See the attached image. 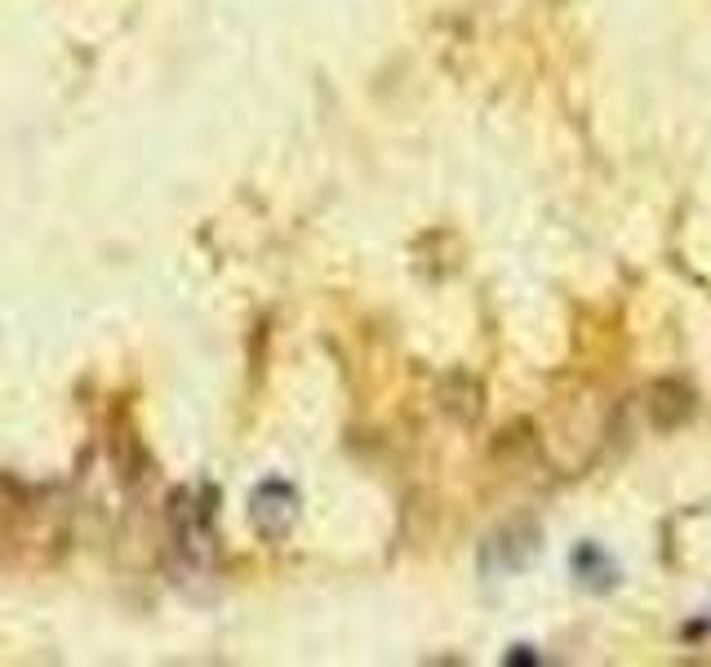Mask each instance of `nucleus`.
I'll list each match as a JSON object with an SVG mask.
<instances>
[{
	"label": "nucleus",
	"mask_w": 711,
	"mask_h": 667,
	"mask_svg": "<svg viewBox=\"0 0 711 667\" xmlns=\"http://www.w3.org/2000/svg\"><path fill=\"white\" fill-rule=\"evenodd\" d=\"M538 547H543L538 521L534 516H516L499 534H490V543L481 547V570H490V575H516V570H525L534 561Z\"/></svg>",
	"instance_id": "f257e3e1"
},
{
	"label": "nucleus",
	"mask_w": 711,
	"mask_h": 667,
	"mask_svg": "<svg viewBox=\"0 0 711 667\" xmlns=\"http://www.w3.org/2000/svg\"><path fill=\"white\" fill-rule=\"evenodd\" d=\"M693 409H698V392L676 374L654 379L649 392H645V414L658 431H680L693 418Z\"/></svg>",
	"instance_id": "f03ea898"
},
{
	"label": "nucleus",
	"mask_w": 711,
	"mask_h": 667,
	"mask_svg": "<svg viewBox=\"0 0 711 667\" xmlns=\"http://www.w3.org/2000/svg\"><path fill=\"white\" fill-rule=\"evenodd\" d=\"M440 414L453 418L458 427L481 423V414H485V383L477 374H467V370H453L440 383Z\"/></svg>",
	"instance_id": "7ed1b4c3"
},
{
	"label": "nucleus",
	"mask_w": 711,
	"mask_h": 667,
	"mask_svg": "<svg viewBox=\"0 0 711 667\" xmlns=\"http://www.w3.org/2000/svg\"><path fill=\"white\" fill-rule=\"evenodd\" d=\"M490 459L503 463V468H512V472L525 468V463H534L538 459V427H534V418L503 423L499 436L490 440Z\"/></svg>",
	"instance_id": "20e7f679"
},
{
	"label": "nucleus",
	"mask_w": 711,
	"mask_h": 667,
	"mask_svg": "<svg viewBox=\"0 0 711 667\" xmlns=\"http://www.w3.org/2000/svg\"><path fill=\"white\" fill-rule=\"evenodd\" d=\"M573 575L582 579V588H597V592H610L619 583V566L605 556L601 543H578L573 547Z\"/></svg>",
	"instance_id": "39448f33"
},
{
	"label": "nucleus",
	"mask_w": 711,
	"mask_h": 667,
	"mask_svg": "<svg viewBox=\"0 0 711 667\" xmlns=\"http://www.w3.org/2000/svg\"><path fill=\"white\" fill-rule=\"evenodd\" d=\"M254 521H259L267 534H285V529L294 525V490L267 485V490L254 499Z\"/></svg>",
	"instance_id": "423d86ee"
},
{
	"label": "nucleus",
	"mask_w": 711,
	"mask_h": 667,
	"mask_svg": "<svg viewBox=\"0 0 711 667\" xmlns=\"http://www.w3.org/2000/svg\"><path fill=\"white\" fill-rule=\"evenodd\" d=\"M507 663H538V654H534L529 645H512V649H507Z\"/></svg>",
	"instance_id": "0eeeda50"
}]
</instances>
